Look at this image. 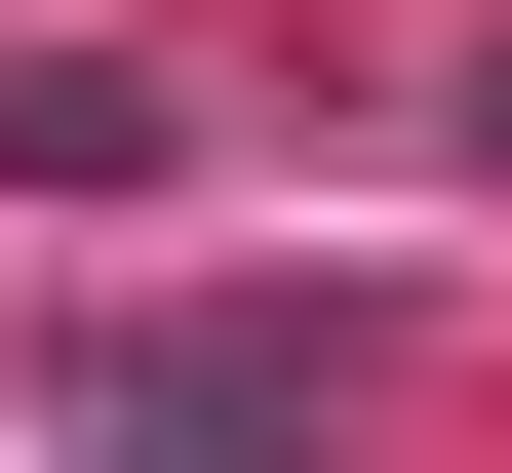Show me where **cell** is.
Wrapping results in <instances>:
<instances>
[{"label":"cell","instance_id":"6da1fadb","mask_svg":"<svg viewBox=\"0 0 512 473\" xmlns=\"http://www.w3.org/2000/svg\"><path fill=\"white\" fill-rule=\"evenodd\" d=\"M316 395H355V316H158L119 395H79V473H276Z\"/></svg>","mask_w":512,"mask_h":473},{"label":"cell","instance_id":"7a4b0ae2","mask_svg":"<svg viewBox=\"0 0 512 473\" xmlns=\"http://www.w3.org/2000/svg\"><path fill=\"white\" fill-rule=\"evenodd\" d=\"M473 158H512V40H473Z\"/></svg>","mask_w":512,"mask_h":473}]
</instances>
